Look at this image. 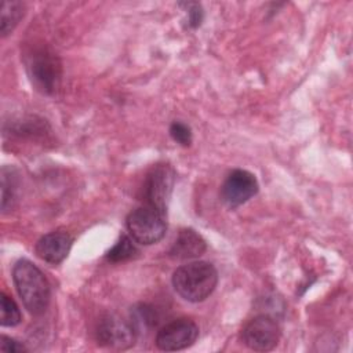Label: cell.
I'll use <instances>...</instances> for the list:
<instances>
[{
	"mask_svg": "<svg viewBox=\"0 0 353 353\" xmlns=\"http://www.w3.org/2000/svg\"><path fill=\"white\" fill-rule=\"evenodd\" d=\"M218 284V272L212 263L194 261L185 263L172 273V287L176 294L188 302L207 299Z\"/></svg>",
	"mask_w": 353,
	"mask_h": 353,
	"instance_id": "6da1fadb",
	"label": "cell"
},
{
	"mask_svg": "<svg viewBox=\"0 0 353 353\" xmlns=\"http://www.w3.org/2000/svg\"><path fill=\"white\" fill-rule=\"evenodd\" d=\"M12 280L28 312L43 314L48 307L51 290L41 270L30 261L19 259L12 268Z\"/></svg>",
	"mask_w": 353,
	"mask_h": 353,
	"instance_id": "7a4b0ae2",
	"label": "cell"
},
{
	"mask_svg": "<svg viewBox=\"0 0 353 353\" xmlns=\"http://www.w3.org/2000/svg\"><path fill=\"white\" fill-rule=\"evenodd\" d=\"M165 216L167 215L157 208L143 204L128 214L125 226L132 240L143 245H150L164 237L167 230Z\"/></svg>",
	"mask_w": 353,
	"mask_h": 353,
	"instance_id": "3957f363",
	"label": "cell"
},
{
	"mask_svg": "<svg viewBox=\"0 0 353 353\" xmlns=\"http://www.w3.org/2000/svg\"><path fill=\"white\" fill-rule=\"evenodd\" d=\"M26 70L32 84L43 94H52L61 80V63L47 48H36L26 57Z\"/></svg>",
	"mask_w": 353,
	"mask_h": 353,
	"instance_id": "277c9868",
	"label": "cell"
},
{
	"mask_svg": "<svg viewBox=\"0 0 353 353\" xmlns=\"http://www.w3.org/2000/svg\"><path fill=\"white\" fill-rule=\"evenodd\" d=\"M175 174L168 164H156L143 181V200L145 204L152 205L167 215L168 201L174 188Z\"/></svg>",
	"mask_w": 353,
	"mask_h": 353,
	"instance_id": "5b68a950",
	"label": "cell"
},
{
	"mask_svg": "<svg viewBox=\"0 0 353 353\" xmlns=\"http://www.w3.org/2000/svg\"><path fill=\"white\" fill-rule=\"evenodd\" d=\"M280 339V327L269 314H258L251 319L241 331L243 343L254 352H269Z\"/></svg>",
	"mask_w": 353,
	"mask_h": 353,
	"instance_id": "8992f818",
	"label": "cell"
},
{
	"mask_svg": "<svg viewBox=\"0 0 353 353\" xmlns=\"http://www.w3.org/2000/svg\"><path fill=\"white\" fill-rule=\"evenodd\" d=\"M199 336V327L190 319H176L163 325L156 335V346L163 352H175L192 346Z\"/></svg>",
	"mask_w": 353,
	"mask_h": 353,
	"instance_id": "52a82bcc",
	"label": "cell"
},
{
	"mask_svg": "<svg viewBox=\"0 0 353 353\" xmlns=\"http://www.w3.org/2000/svg\"><path fill=\"white\" fill-rule=\"evenodd\" d=\"M135 336L137 330L132 323H127L114 314L102 317L97 328L98 343L116 350H124L134 346Z\"/></svg>",
	"mask_w": 353,
	"mask_h": 353,
	"instance_id": "ba28073f",
	"label": "cell"
},
{
	"mask_svg": "<svg viewBox=\"0 0 353 353\" xmlns=\"http://www.w3.org/2000/svg\"><path fill=\"white\" fill-rule=\"evenodd\" d=\"M259 185L254 174L247 170L232 171L221 186V199L229 208H236L258 193Z\"/></svg>",
	"mask_w": 353,
	"mask_h": 353,
	"instance_id": "9c48e42d",
	"label": "cell"
},
{
	"mask_svg": "<svg viewBox=\"0 0 353 353\" xmlns=\"http://www.w3.org/2000/svg\"><path fill=\"white\" fill-rule=\"evenodd\" d=\"M73 237L65 230H54L39 239L34 251L40 259L47 263L58 265L69 254Z\"/></svg>",
	"mask_w": 353,
	"mask_h": 353,
	"instance_id": "30bf717a",
	"label": "cell"
},
{
	"mask_svg": "<svg viewBox=\"0 0 353 353\" xmlns=\"http://www.w3.org/2000/svg\"><path fill=\"white\" fill-rule=\"evenodd\" d=\"M207 250V243L200 233L192 228L181 229L175 241L172 243L168 255L172 259L189 261L201 256Z\"/></svg>",
	"mask_w": 353,
	"mask_h": 353,
	"instance_id": "8fae6325",
	"label": "cell"
},
{
	"mask_svg": "<svg viewBox=\"0 0 353 353\" xmlns=\"http://www.w3.org/2000/svg\"><path fill=\"white\" fill-rule=\"evenodd\" d=\"M23 15V4L21 1H3L0 11V32L6 37L14 30Z\"/></svg>",
	"mask_w": 353,
	"mask_h": 353,
	"instance_id": "7c38bea8",
	"label": "cell"
},
{
	"mask_svg": "<svg viewBox=\"0 0 353 353\" xmlns=\"http://www.w3.org/2000/svg\"><path fill=\"white\" fill-rule=\"evenodd\" d=\"M138 248L128 236H120L117 243L106 252L109 262H124L137 256Z\"/></svg>",
	"mask_w": 353,
	"mask_h": 353,
	"instance_id": "4fadbf2b",
	"label": "cell"
},
{
	"mask_svg": "<svg viewBox=\"0 0 353 353\" xmlns=\"http://www.w3.org/2000/svg\"><path fill=\"white\" fill-rule=\"evenodd\" d=\"M17 178L12 174V170L4 167L1 170V211L6 212L12 208L14 201L17 200Z\"/></svg>",
	"mask_w": 353,
	"mask_h": 353,
	"instance_id": "5bb4252c",
	"label": "cell"
},
{
	"mask_svg": "<svg viewBox=\"0 0 353 353\" xmlns=\"http://www.w3.org/2000/svg\"><path fill=\"white\" fill-rule=\"evenodd\" d=\"M0 323L3 327H15L22 320V314L18 305L4 292H1L0 295Z\"/></svg>",
	"mask_w": 353,
	"mask_h": 353,
	"instance_id": "9a60e30c",
	"label": "cell"
},
{
	"mask_svg": "<svg viewBox=\"0 0 353 353\" xmlns=\"http://www.w3.org/2000/svg\"><path fill=\"white\" fill-rule=\"evenodd\" d=\"M171 138L183 148H188L192 143V130L188 124L182 121H174L170 125Z\"/></svg>",
	"mask_w": 353,
	"mask_h": 353,
	"instance_id": "2e32d148",
	"label": "cell"
},
{
	"mask_svg": "<svg viewBox=\"0 0 353 353\" xmlns=\"http://www.w3.org/2000/svg\"><path fill=\"white\" fill-rule=\"evenodd\" d=\"M188 11V25L189 28H199L203 21V8L199 3H181Z\"/></svg>",
	"mask_w": 353,
	"mask_h": 353,
	"instance_id": "e0dca14e",
	"label": "cell"
},
{
	"mask_svg": "<svg viewBox=\"0 0 353 353\" xmlns=\"http://www.w3.org/2000/svg\"><path fill=\"white\" fill-rule=\"evenodd\" d=\"M0 350L6 353H22L28 352V349L14 338H10L7 335H1V342H0Z\"/></svg>",
	"mask_w": 353,
	"mask_h": 353,
	"instance_id": "ac0fdd59",
	"label": "cell"
}]
</instances>
